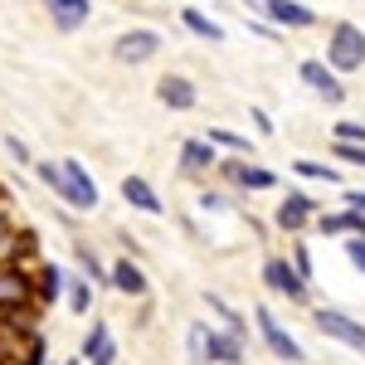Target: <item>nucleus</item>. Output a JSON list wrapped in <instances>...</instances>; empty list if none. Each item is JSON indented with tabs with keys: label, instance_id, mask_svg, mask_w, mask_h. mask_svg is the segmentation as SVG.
Returning a JSON list of instances; mask_svg holds the SVG:
<instances>
[{
	"label": "nucleus",
	"instance_id": "nucleus-1",
	"mask_svg": "<svg viewBox=\"0 0 365 365\" xmlns=\"http://www.w3.org/2000/svg\"><path fill=\"white\" fill-rule=\"evenodd\" d=\"M327 63L336 73H361L365 68V29L356 20H336L327 29Z\"/></svg>",
	"mask_w": 365,
	"mask_h": 365
},
{
	"label": "nucleus",
	"instance_id": "nucleus-2",
	"mask_svg": "<svg viewBox=\"0 0 365 365\" xmlns=\"http://www.w3.org/2000/svg\"><path fill=\"white\" fill-rule=\"evenodd\" d=\"M58 166H63V185H58V200H63L68 210H78V215L98 210V180L88 175L83 161H78V156H63Z\"/></svg>",
	"mask_w": 365,
	"mask_h": 365
},
{
	"label": "nucleus",
	"instance_id": "nucleus-3",
	"mask_svg": "<svg viewBox=\"0 0 365 365\" xmlns=\"http://www.w3.org/2000/svg\"><path fill=\"white\" fill-rule=\"evenodd\" d=\"M25 307H39V297H34V268L0 263V312H25Z\"/></svg>",
	"mask_w": 365,
	"mask_h": 365
},
{
	"label": "nucleus",
	"instance_id": "nucleus-4",
	"mask_svg": "<svg viewBox=\"0 0 365 365\" xmlns=\"http://www.w3.org/2000/svg\"><path fill=\"white\" fill-rule=\"evenodd\" d=\"M166 49V39H161V29H127V34H117L113 44V58L117 63H127V68H137V63H151V58Z\"/></svg>",
	"mask_w": 365,
	"mask_h": 365
},
{
	"label": "nucleus",
	"instance_id": "nucleus-5",
	"mask_svg": "<svg viewBox=\"0 0 365 365\" xmlns=\"http://www.w3.org/2000/svg\"><path fill=\"white\" fill-rule=\"evenodd\" d=\"M312 322H317L322 336H331V341H341V346H351V351L365 356V322H356V317H346V312H336V307H317Z\"/></svg>",
	"mask_w": 365,
	"mask_h": 365
},
{
	"label": "nucleus",
	"instance_id": "nucleus-6",
	"mask_svg": "<svg viewBox=\"0 0 365 365\" xmlns=\"http://www.w3.org/2000/svg\"><path fill=\"white\" fill-rule=\"evenodd\" d=\"M253 322H258V336L268 341V351H273L278 361H287V365H302V361H307V351H302L297 341L282 331V322H278L268 307H253Z\"/></svg>",
	"mask_w": 365,
	"mask_h": 365
},
{
	"label": "nucleus",
	"instance_id": "nucleus-7",
	"mask_svg": "<svg viewBox=\"0 0 365 365\" xmlns=\"http://www.w3.org/2000/svg\"><path fill=\"white\" fill-rule=\"evenodd\" d=\"M263 287L287 297V302H307V278L292 268V258H268L263 263Z\"/></svg>",
	"mask_w": 365,
	"mask_h": 365
},
{
	"label": "nucleus",
	"instance_id": "nucleus-8",
	"mask_svg": "<svg viewBox=\"0 0 365 365\" xmlns=\"http://www.w3.org/2000/svg\"><path fill=\"white\" fill-rule=\"evenodd\" d=\"M297 78H302V83H307L317 98H327L331 108H336V103H346V83H341V73L327 63V58H302Z\"/></svg>",
	"mask_w": 365,
	"mask_h": 365
},
{
	"label": "nucleus",
	"instance_id": "nucleus-9",
	"mask_svg": "<svg viewBox=\"0 0 365 365\" xmlns=\"http://www.w3.org/2000/svg\"><path fill=\"white\" fill-rule=\"evenodd\" d=\"M258 20H268V25H278V29H312V25H322V15H317L312 5H302V0H268Z\"/></svg>",
	"mask_w": 365,
	"mask_h": 365
},
{
	"label": "nucleus",
	"instance_id": "nucleus-10",
	"mask_svg": "<svg viewBox=\"0 0 365 365\" xmlns=\"http://www.w3.org/2000/svg\"><path fill=\"white\" fill-rule=\"evenodd\" d=\"M273 220H278V229H282V234H302V229H307L312 220H317V200H312L307 190H287Z\"/></svg>",
	"mask_w": 365,
	"mask_h": 365
},
{
	"label": "nucleus",
	"instance_id": "nucleus-11",
	"mask_svg": "<svg viewBox=\"0 0 365 365\" xmlns=\"http://www.w3.org/2000/svg\"><path fill=\"white\" fill-rule=\"evenodd\" d=\"M215 170H220V175H229L239 190H273V185H278V175H273L268 166H253V161H244V156H234V161H220Z\"/></svg>",
	"mask_w": 365,
	"mask_h": 365
},
{
	"label": "nucleus",
	"instance_id": "nucleus-12",
	"mask_svg": "<svg viewBox=\"0 0 365 365\" xmlns=\"http://www.w3.org/2000/svg\"><path fill=\"white\" fill-rule=\"evenodd\" d=\"M215 166H220V146L210 137L180 141V175H210Z\"/></svg>",
	"mask_w": 365,
	"mask_h": 365
},
{
	"label": "nucleus",
	"instance_id": "nucleus-13",
	"mask_svg": "<svg viewBox=\"0 0 365 365\" xmlns=\"http://www.w3.org/2000/svg\"><path fill=\"white\" fill-rule=\"evenodd\" d=\"M156 98H161V108H170V113H190L200 103V88L185 78V73H166L161 83H156Z\"/></svg>",
	"mask_w": 365,
	"mask_h": 365
},
{
	"label": "nucleus",
	"instance_id": "nucleus-14",
	"mask_svg": "<svg viewBox=\"0 0 365 365\" xmlns=\"http://www.w3.org/2000/svg\"><path fill=\"white\" fill-rule=\"evenodd\" d=\"M44 10H49L58 34H73L93 20V0H44Z\"/></svg>",
	"mask_w": 365,
	"mask_h": 365
},
{
	"label": "nucleus",
	"instance_id": "nucleus-15",
	"mask_svg": "<svg viewBox=\"0 0 365 365\" xmlns=\"http://www.w3.org/2000/svg\"><path fill=\"white\" fill-rule=\"evenodd\" d=\"M83 361H88V365H117V341H113V331H108V322H103V317L88 327V336H83Z\"/></svg>",
	"mask_w": 365,
	"mask_h": 365
},
{
	"label": "nucleus",
	"instance_id": "nucleus-16",
	"mask_svg": "<svg viewBox=\"0 0 365 365\" xmlns=\"http://www.w3.org/2000/svg\"><path fill=\"white\" fill-rule=\"evenodd\" d=\"M108 273H113L108 287H117L122 297H146V273H141V263L132 258V253H127V258H117Z\"/></svg>",
	"mask_w": 365,
	"mask_h": 365
},
{
	"label": "nucleus",
	"instance_id": "nucleus-17",
	"mask_svg": "<svg viewBox=\"0 0 365 365\" xmlns=\"http://www.w3.org/2000/svg\"><path fill=\"white\" fill-rule=\"evenodd\" d=\"M63 287H68V273L58 263H34V297H39V307H54L63 297Z\"/></svg>",
	"mask_w": 365,
	"mask_h": 365
},
{
	"label": "nucleus",
	"instance_id": "nucleus-18",
	"mask_svg": "<svg viewBox=\"0 0 365 365\" xmlns=\"http://www.w3.org/2000/svg\"><path fill=\"white\" fill-rule=\"evenodd\" d=\"M317 229H322V234H336V239H351V234H365V215L351 210V205H341L331 215L322 210V215H317Z\"/></svg>",
	"mask_w": 365,
	"mask_h": 365
},
{
	"label": "nucleus",
	"instance_id": "nucleus-19",
	"mask_svg": "<svg viewBox=\"0 0 365 365\" xmlns=\"http://www.w3.org/2000/svg\"><path fill=\"white\" fill-rule=\"evenodd\" d=\"M122 200H127L132 210H141V215H161V210H166L161 195L151 190V180H146V175H127V180H122Z\"/></svg>",
	"mask_w": 365,
	"mask_h": 365
},
{
	"label": "nucleus",
	"instance_id": "nucleus-20",
	"mask_svg": "<svg viewBox=\"0 0 365 365\" xmlns=\"http://www.w3.org/2000/svg\"><path fill=\"white\" fill-rule=\"evenodd\" d=\"M210 365H244V336L210 331Z\"/></svg>",
	"mask_w": 365,
	"mask_h": 365
},
{
	"label": "nucleus",
	"instance_id": "nucleus-21",
	"mask_svg": "<svg viewBox=\"0 0 365 365\" xmlns=\"http://www.w3.org/2000/svg\"><path fill=\"white\" fill-rule=\"evenodd\" d=\"M180 25L190 29L195 39H210V44H225V25H220V20H210V15H205V10H195V5H185V10H180Z\"/></svg>",
	"mask_w": 365,
	"mask_h": 365
},
{
	"label": "nucleus",
	"instance_id": "nucleus-22",
	"mask_svg": "<svg viewBox=\"0 0 365 365\" xmlns=\"http://www.w3.org/2000/svg\"><path fill=\"white\" fill-rule=\"evenodd\" d=\"M205 137L215 141L220 151H234V156H253V141H249V137H239V132H229V127H210Z\"/></svg>",
	"mask_w": 365,
	"mask_h": 365
},
{
	"label": "nucleus",
	"instance_id": "nucleus-23",
	"mask_svg": "<svg viewBox=\"0 0 365 365\" xmlns=\"http://www.w3.org/2000/svg\"><path fill=\"white\" fill-rule=\"evenodd\" d=\"M292 170H297L302 180H327V185H341V170L327 166V161H307V156H302V161H292Z\"/></svg>",
	"mask_w": 365,
	"mask_h": 365
},
{
	"label": "nucleus",
	"instance_id": "nucleus-24",
	"mask_svg": "<svg viewBox=\"0 0 365 365\" xmlns=\"http://www.w3.org/2000/svg\"><path fill=\"white\" fill-rule=\"evenodd\" d=\"M73 258H78V268H83V278H88V282H108V278H113V273L98 263V253L88 249V244H73Z\"/></svg>",
	"mask_w": 365,
	"mask_h": 365
},
{
	"label": "nucleus",
	"instance_id": "nucleus-25",
	"mask_svg": "<svg viewBox=\"0 0 365 365\" xmlns=\"http://www.w3.org/2000/svg\"><path fill=\"white\" fill-rule=\"evenodd\" d=\"M185 346H190V361H195V365H210V327H205V322H195V327H190Z\"/></svg>",
	"mask_w": 365,
	"mask_h": 365
},
{
	"label": "nucleus",
	"instance_id": "nucleus-26",
	"mask_svg": "<svg viewBox=\"0 0 365 365\" xmlns=\"http://www.w3.org/2000/svg\"><path fill=\"white\" fill-rule=\"evenodd\" d=\"M63 297H68V307H73V312H88V307H93V282H88V278H68Z\"/></svg>",
	"mask_w": 365,
	"mask_h": 365
},
{
	"label": "nucleus",
	"instance_id": "nucleus-27",
	"mask_svg": "<svg viewBox=\"0 0 365 365\" xmlns=\"http://www.w3.org/2000/svg\"><path fill=\"white\" fill-rule=\"evenodd\" d=\"M331 156L341 166H365V141H331Z\"/></svg>",
	"mask_w": 365,
	"mask_h": 365
},
{
	"label": "nucleus",
	"instance_id": "nucleus-28",
	"mask_svg": "<svg viewBox=\"0 0 365 365\" xmlns=\"http://www.w3.org/2000/svg\"><path fill=\"white\" fill-rule=\"evenodd\" d=\"M210 312H220V317H225V327H229V331H234V336H244V341H249V327H244V317H239V312L229 307L225 297H210Z\"/></svg>",
	"mask_w": 365,
	"mask_h": 365
},
{
	"label": "nucleus",
	"instance_id": "nucleus-29",
	"mask_svg": "<svg viewBox=\"0 0 365 365\" xmlns=\"http://www.w3.org/2000/svg\"><path fill=\"white\" fill-rule=\"evenodd\" d=\"M34 175H39V185H49L58 195V185H63V166L58 161H34Z\"/></svg>",
	"mask_w": 365,
	"mask_h": 365
},
{
	"label": "nucleus",
	"instance_id": "nucleus-30",
	"mask_svg": "<svg viewBox=\"0 0 365 365\" xmlns=\"http://www.w3.org/2000/svg\"><path fill=\"white\" fill-rule=\"evenodd\" d=\"M5 151H10V161H15V166H34V156H29V146H25L20 137H15V132L5 137Z\"/></svg>",
	"mask_w": 365,
	"mask_h": 365
},
{
	"label": "nucleus",
	"instance_id": "nucleus-31",
	"mask_svg": "<svg viewBox=\"0 0 365 365\" xmlns=\"http://www.w3.org/2000/svg\"><path fill=\"white\" fill-rule=\"evenodd\" d=\"M331 141H365V122H336Z\"/></svg>",
	"mask_w": 365,
	"mask_h": 365
},
{
	"label": "nucleus",
	"instance_id": "nucleus-32",
	"mask_svg": "<svg viewBox=\"0 0 365 365\" xmlns=\"http://www.w3.org/2000/svg\"><path fill=\"white\" fill-rule=\"evenodd\" d=\"M346 258L365 273V234H351V239H346Z\"/></svg>",
	"mask_w": 365,
	"mask_h": 365
},
{
	"label": "nucleus",
	"instance_id": "nucleus-33",
	"mask_svg": "<svg viewBox=\"0 0 365 365\" xmlns=\"http://www.w3.org/2000/svg\"><path fill=\"white\" fill-rule=\"evenodd\" d=\"M292 268H297V273H302V278L312 282V253L302 249V244H297V249H292Z\"/></svg>",
	"mask_w": 365,
	"mask_h": 365
},
{
	"label": "nucleus",
	"instance_id": "nucleus-34",
	"mask_svg": "<svg viewBox=\"0 0 365 365\" xmlns=\"http://www.w3.org/2000/svg\"><path fill=\"white\" fill-rule=\"evenodd\" d=\"M253 127H258V137H273V117H268V113H263V108H253Z\"/></svg>",
	"mask_w": 365,
	"mask_h": 365
},
{
	"label": "nucleus",
	"instance_id": "nucleus-35",
	"mask_svg": "<svg viewBox=\"0 0 365 365\" xmlns=\"http://www.w3.org/2000/svg\"><path fill=\"white\" fill-rule=\"evenodd\" d=\"M341 200H346L351 210H361V215H365V190H341Z\"/></svg>",
	"mask_w": 365,
	"mask_h": 365
},
{
	"label": "nucleus",
	"instance_id": "nucleus-36",
	"mask_svg": "<svg viewBox=\"0 0 365 365\" xmlns=\"http://www.w3.org/2000/svg\"><path fill=\"white\" fill-rule=\"evenodd\" d=\"M200 205H205V210H225V195H210V190H205V195H200Z\"/></svg>",
	"mask_w": 365,
	"mask_h": 365
},
{
	"label": "nucleus",
	"instance_id": "nucleus-37",
	"mask_svg": "<svg viewBox=\"0 0 365 365\" xmlns=\"http://www.w3.org/2000/svg\"><path fill=\"white\" fill-rule=\"evenodd\" d=\"M15 225V215H10V210H5V200H0V229H10Z\"/></svg>",
	"mask_w": 365,
	"mask_h": 365
},
{
	"label": "nucleus",
	"instance_id": "nucleus-38",
	"mask_svg": "<svg viewBox=\"0 0 365 365\" xmlns=\"http://www.w3.org/2000/svg\"><path fill=\"white\" fill-rule=\"evenodd\" d=\"M244 5H249L253 15H263V5H268V0H244Z\"/></svg>",
	"mask_w": 365,
	"mask_h": 365
},
{
	"label": "nucleus",
	"instance_id": "nucleus-39",
	"mask_svg": "<svg viewBox=\"0 0 365 365\" xmlns=\"http://www.w3.org/2000/svg\"><path fill=\"white\" fill-rule=\"evenodd\" d=\"M0 200H5V185H0Z\"/></svg>",
	"mask_w": 365,
	"mask_h": 365
},
{
	"label": "nucleus",
	"instance_id": "nucleus-40",
	"mask_svg": "<svg viewBox=\"0 0 365 365\" xmlns=\"http://www.w3.org/2000/svg\"><path fill=\"white\" fill-rule=\"evenodd\" d=\"M68 365H78V361H68Z\"/></svg>",
	"mask_w": 365,
	"mask_h": 365
}]
</instances>
